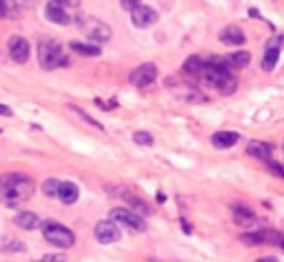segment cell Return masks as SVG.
<instances>
[{
    "label": "cell",
    "mask_w": 284,
    "mask_h": 262,
    "mask_svg": "<svg viewBox=\"0 0 284 262\" xmlns=\"http://www.w3.org/2000/svg\"><path fill=\"white\" fill-rule=\"evenodd\" d=\"M34 196V180L27 173L0 176V202L5 207H18Z\"/></svg>",
    "instance_id": "1"
},
{
    "label": "cell",
    "mask_w": 284,
    "mask_h": 262,
    "mask_svg": "<svg viewBox=\"0 0 284 262\" xmlns=\"http://www.w3.org/2000/svg\"><path fill=\"white\" fill-rule=\"evenodd\" d=\"M38 60L42 69H56V67L69 65V58L62 53V47L56 40H42L38 45Z\"/></svg>",
    "instance_id": "2"
},
{
    "label": "cell",
    "mask_w": 284,
    "mask_h": 262,
    "mask_svg": "<svg viewBox=\"0 0 284 262\" xmlns=\"http://www.w3.org/2000/svg\"><path fill=\"white\" fill-rule=\"evenodd\" d=\"M42 236H45V240L49 242V245L60 247V249H69L76 245L74 231H69L67 227H62V224H58L53 220L42 222Z\"/></svg>",
    "instance_id": "3"
},
{
    "label": "cell",
    "mask_w": 284,
    "mask_h": 262,
    "mask_svg": "<svg viewBox=\"0 0 284 262\" xmlns=\"http://www.w3.org/2000/svg\"><path fill=\"white\" fill-rule=\"evenodd\" d=\"M200 76L204 78V82L213 84V87L217 89L229 76H231V67L227 65V58H211V60L204 63Z\"/></svg>",
    "instance_id": "4"
},
{
    "label": "cell",
    "mask_w": 284,
    "mask_h": 262,
    "mask_svg": "<svg viewBox=\"0 0 284 262\" xmlns=\"http://www.w3.org/2000/svg\"><path fill=\"white\" fill-rule=\"evenodd\" d=\"M109 218H111L113 222H118V224H122V227L131 229V231H144V229H147V222L142 220L140 213H136V211H131V209H122V207H116V209H111Z\"/></svg>",
    "instance_id": "5"
},
{
    "label": "cell",
    "mask_w": 284,
    "mask_h": 262,
    "mask_svg": "<svg viewBox=\"0 0 284 262\" xmlns=\"http://www.w3.org/2000/svg\"><path fill=\"white\" fill-rule=\"evenodd\" d=\"M80 27H82V32L87 34V38L93 40V42H107V40H111V27H109L107 22L98 20V18H84Z\"/></svg>",
    "instance_id": "6"
},
{
    "label": "cell",
    "mask_w": 284,
    "mask_h": 262,
    "mask_svg": "<svg viewBox=\"0 0 284 262\" xmlns=\"http://www.w3.org/2000/svg\"><path fill=\"white\" fill-rule=\"evenodd\" d=\"M155 78H158V67L153 63H144L140 65L138 69L131 71V84L138 89H147L151 84L155 82Z\"/></svg>",
    "instance_id": "7"
},
{
    "label": "cell",
    "mask_w": 284,
    "mask_h": 262,
    "mask_svg": "<svg viewBox=\"0 0 284 262\" xmlns=\"http://www.w3.org/2000/svg\"><path fill=\"white\" fill-rule=\"evenodd\" d=\"M158 11L153 7H149V5H138V7L131 9V22L138 27V29H147L151 25H155L158 22Z\"/></svg>",
    "instance_id": "8"
},
{
    "label": "cell",
    "mask_w": 284,
    "mask_h": 262,
    "mask_svg": "<svg viewBox=\"0 0 284 262\" xmlns=\"http://www.w3.org/2000/svg\"><path fill=\"white\" fill-rule=\"evenodd\" d=\"M96 240L100 245H113V242L120 240V229H118V222H113L111 218L109 220H100L96 224Z\"/></svg>",
    "instance_id": "9"
},
{
    "label": "cell",
    "mask_w": 284,
    "mask_h": 262,
    "mask_svg": "<svg viewBox=\"0 0 284 262\" xmlns=\"http://www.w3.org/2000/svg\"><path fill=\"white\" fill-rule=\"evenodd\" d=\"M7 47H9V56L14 58V63L22 65V63H27L29 60V42H27V38H22V36H11Z\"/></svg>",
    "instance_id": "10"
},
{
    "label": "cell",
    "mask_w": 284,
    "mask_h": 262,
    "mask_svg": "<svg viewBox=\"0 0 284 262\" xmlns=\"http://www.w3.org/2000/svg\"><path fill=\"white\" fill-rule=\"evenodd\" d=\"M45 16H47V20H51L53 25H60V27H65V25H69L71 22L69 14L65 11L62 5L56 3V0H51V3L45 7Z\"/></svg>",
    "instance_id": "11"
},
{
    "label": "cell",
    "mask_w": 284,
    "mask_h": 262,
    "mask_svg": "<svg viewBox=\"0 0 284 262\" xmlns=\"http://www.w3.org/2000/svg\"><path fill=\"white\" fill-rule=\"evenodd\" d=\"M220 42H222V45H235V47L244 45V34H242V29L235 27V25L225 27V29L220 32Z\"/></svg>",
    "instance_id": "12"
},
{
    "label": "cell",
    "mask_w": 284,
    "mask_h": 262,
    "mask_svg": "<svg viewBox=\"0 0 284 262\" xmlns=\"http://www.w3.org/2000/svg\"><path fill=\"white\" fill-rule=\"evenodd\" d=\"M238 140H240V136L235 131H217V133H213L211 142H213V147H217V149H231Z\"/></svg>",
    "instance_id": "13"
},
{
    "label": "cell",
    "mask_w": 284,
    "mask_h": 262,
    "mask_svg": "<svg viewBox=\"0 0 284 262\" xmlns=\"http://www.w3.org/2000/svg\"><path fill=\"white\" fill-rule=\"evenodd\" d=\"M78 196H80V191H78V187L74 182H60V189H58V198L62 200L65 205H74Z\"/></svg>",
    "instance_id": "14"
},
{
    "label": "cell",
    "mask_w": 284,
    "mask_h": 262,
    "mask_svg": "<svg viewBox=\"0 0 284 262\" xmlns=\"http://www.w3.org/2000/svg\"><path fill=\"white\" fill-rule=\"evenodd\" d=\"M246 154L258 158V160H262V162H267L271 158V147L267 142H258V140H253V142L246 144Z\"/></svg>",
    "instance_id": "15"
},
{
    "label": "cell",
    "mask_w": 284,
    "mask_h": 262,
    "mask_svg": "<svg viewBox=\"0 0 284 262\" xmlns=\"http://www.w3.org/2000/svg\"><path fill=\"white\" fill-rule=\"evenodd\" d=\"M280 45H282V42H275V45H271L269 49L264 51V58H262V69H264V71L275 69L277 58H280Z\"/></svg>",
    "instance_id": "16"
},
{
    "label": "cell",
    "mask_w": 284,
    "mask_h": 262,
    "mask_svg": "<svg viewBox=\"0 0 284 262\" xmlns=\"http://www.w3.org/2000/svg\"><path fill=\"white\" fill-rule=\"evenodd\" d=\"M16 224L20 229L31 231L36 227H40V218L36 216V213H31V211H22V213H18V216H16Z\"/></svg>",
    "instance_id": "17"
},
{
    "label": "cell",
    "mask_w": 284,
    "mask_h": 262,
    "mask_svg": "<svg viewBox=\"0 0 284 262\" xmlns=\"http://www.w3.org/2000/svg\"><path fill=\"white\" fill-rule=\"evenodd\" d=\"M71 51L74 53H80V56H100V47L98 45H91V42H69Z\"/></svg>",
    "instance_id": "18"
},
{
    "label": "cell",
    "mask_w": 284,
    "mask_h": 262,
    "mask_svg": "<svg viewBox=\"0 0 284 262\" xmlns=\"http://www.w3.org/2000/svg\"><path fill=\"white\" fill-rule=\"evenodd\" d=\"M233 216H235V222L238 224L256 222V213H253L249 207H244V205H233Z\"/></svg>",
    "instance_id": "19"
},
{
    "label": "cell",
    "mask_w": 284,
    "mask_h": 262,
    "mask_svg": "<svg viewBox=\"0 0 284 262\" xmlns=\"http://www.w3.org/2000/svg\"><path fill=\"white\" fill-rule=\"evenodd\" d=\"M249 63H251V53L249 51H238V53H233V56L227 58V65L231 67V69H244Z\"/></svg>",
    "instance_id": "20"
},
{
    "label": "cell",
    "mask_w": 284,
    "mask_h": 262,
    "mask_svg": "<svg viewBox=\"0 0 284 262\" xmlns=\"http://www.w3.org/2000/svg\"><path fill=\"white\" fill-rule=\"evenodd\" d=\"M0 251L3 253H16V251H27V247L22 242L14 240V238H3L0 240Z\"/></svg>",
    "instance_id": "21"
},
{
    "label": "cell",
    "mask_w": 284,
    "mask_h": 262,
    "mask_svg": "<svg viewBox=\"0 0 284 262\" xmlns=\"http://www.w3.org/2000/svg\"><path fill=\"white\" fill-rule=\"evenodd\" d=\"M202 67H204V60H202V58L191 56V58H186V63H184V74H189V76H200V74H202Z\"/></svg>",
    "instance_id": "22"
},
{
    "label": "cell",
    "mask_w": 284,
    "mask_h": 262,
    "mask_svg": "<svg viewBox=\"0 0 284 262\" xmlns=\"http://www.w3.org/2000/svg\"><path fill=\"white\" fill-rule=\"evenodd\" d=\"M235 89H238V80H235V78H233V76H229V78H227V80H225V82H222V84H220V87H217V91H220V94H222V96H231V94H233V91H235Z\"/></svg>",
    "instance_id": "23"
},
{
    "label": "cell",
    "mask_w": 284,
    "mask_h": 262,
    "mask_svg": "<svg viewBox=\"0 0 284 262\" xmlns=\"http://www.w3.org/2000/svg\"><path fill=\"white\" fill-rule=\"evenodd\" d=\"M58 189H60V182L58 180H45V185H42V191H45V196L58 198Z\"/></svg>",
    "instance_id": "24"
},
{
    "label": "cell",
    "mask_w": 284,
    "mask_h": 262,
    "mask_svg": "<svg viewBox=\"0 0 284 262\" xmlns=\"http://www.w3.org/2000/svg\"><path fill=\"white\" fill-rule=\"evenodd\" d=\"M134 142L142 144V147H151V144H153V138H151V133H147V131H136L134 133Z\"/></svg>",
    "instance_id": "25"
},
{
    "label": "cell",
    "mask_w": 284,
    "mask_h": 262,
    "mask_svg": "<svg viewBox=\"0 0 284 262\" xmlns=\"http://www.w3.org/2000/svg\"><path fill=\"white\" fill-rule=\"evenodd\" d=\"M242 242L244 245H264V240H262V231H258V234H244L242 236Z\"/></svg>",
    "instance_id": "26"
},
{
    "label": "cell",
    "mask_w": 284,
    "mask_h": 262,
    "mask_svg": "<svg viewBox=\"0 0 284 262\" xmlns=\"http://www.w3.org/2000/svg\"><path fill=\"white\" fill-rule=\"evenodd\" d=\"M71 111H76V113H78V115H80V118L84 120V123H89V125H91V127H96V129H102V125L98 123V120H93L91 115H87V113H84V111H82L80 107H74V105H71Z\"/></svg>",
    "instance_id": "27"
},
{
    "label": "cell",
    "mask_w": 284,
    "mask_h": 262,
    "mask_svg": "<svg viewBox=\"0 0 284 262\" xmlns=\"http://www.w3.org/2000/svg\"><path fill=\"white\" fill-rule=\"evenodd\" d=\"M269 169L273 171L275 176H280V178H284V167L282 164H277V162H269Z\"/></svg>",
    "instance_id": "28"
},
{
    "label": "cell",
    "mask_w": 284,
    "mask_h": 262,
    "mask_svg": "<svg viewBox=\"0 0 284 262\" xmlns=\"http://www.w3.org/2000/svg\"><path fill=\"white\" fill-rule=\"evenodd\" d=\"M120 5H122V9L131 11L134 7H138V5H140V0H120Z\"/></svg>",
    "instance_id": "29"
},
{
    "label": "cell",
    "mask_w": 284,
    "mask_h": 262,
    "mask_svg": "<svg viewBox=\"0 0 284 262\" xmlns=\"http://www.w3.org/2000/svg\"><path fill=\"white\" fill-rule=\"evenodd\" d=\"M56 3H60L62 7H71V9L80 7V0H56Z\"/></svg>",
    "instance_id": "30"
},
{
    "label": "cell",
    "mask_w": 284,
    "mask_h": 262,
    "mask_svg": "<svg viewBox=\"0 0 284 262\" xmlns=\"http://www.w3.org/2000/svg\"><path fill=\"white\" fill-rule=\"evenodd\" d=\"M62 260H65V255H53V253L42 255V262H62Z\"/></svg>",
    "instance_id": "31"
},
{
    "label": "cell",
    "mask_w": 284,
    "mask_h": 262,
    "mask_svg": "<svg viewBox=\"0 0 284 262\" xmlns=\"http://www.w3.org/2000/svg\"><path fill=\"white\" fill-rule=\"evenodd\" d=\"M0 115H14V111H11L9 107H5V105H0Z\"/></svg>",
    "instance_id": "32"
},
{
    "label": "cell",
    "mask_w": 284,
    "mask_h": 262,
    "mask_svg": "<svg viewBox=\"0 0 284 262\" xmlns=\"http://www.w3.org/2000/svg\"><path fill=\"white\" fill-rule=\"evenodd\" d=\"M280 247L284 249V238H280Z\"/></svg>",
    "instance_id": "33"
},
{
    "label": "cell",
    "mask_w": 284,
    "mask_h": 262,
    "mask_svg": "<svg viewBox=\"0 0 284 262\" xmlns=\"http://www.w3.org/2000/svg\"><path fill=\"white\" fill-rule=\"evenodd\" d=\"M18 3H27V0H18Z\"/></svg>",
    "instance_id": "34"
},
{
    "label": "cell",
    "mask_w": 284,
    "mask_h": 262,
    "mask_svg": "<svg viewBox=\"0 0 284 262\" xmlns=\"http://www.w3.org/2000/svg\"><path fill=\"white\" fill-rule=\"evenodd\" d=\"M0 133H3V131H0Z\"/></svg>",
    "instance_id": "35"
}]
</instances>
